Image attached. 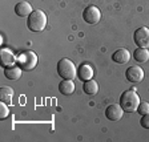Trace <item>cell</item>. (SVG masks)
<instances>
[{
	"instance_id": "cell-1",
	"label": "cell",
	"mask_w": 149,
	"mask_h": 142,
	"mask_svg": "<svg viewBox=\"0 0 149 142\" xmlns=\"http://www.w3.org/2000/svg\"><path fill=\"white\" fill-rule=\"evenodd\" d=\"M140 96H137V93L134 90H125L123 94L120 96V106L123 108V110L127 113H133L137 112L140 105Z\"/></svg>"
},
{
	"instance_id": "cell-2",
	"label": "cell",
	"mask_w": 149,
	"mask_h": 142,
	"mask_svg": "<svg viewBox=\"0 0 149 142\" xmlns=\"http://www.w3.org/2000/svg\"><path fill=\"white\" fill-rule=\"evenodd\" d=\"M27 27L32 32H41L47 27V15L41 9H36L27 19Z\"/></svg>"
},
{
	"instance_id": "cell-3",
	"label": "cell",
	"mask_w": 149,
	"mask_h": 142,
	"mask_svg": "<svg viewBox=\"0 0 149 142\" xmlns=\"http://www.w3.org/2000/svg\"><path fill=\"white\" fill-rule=\"evenodd\" d=\"M57 74L63 80H73L77 76L76 65L69 59H61L57 62Z\"/></svg>"
},
{
	"instance_id": "cell-4",
	"label": "cell",
	"mask_w": 149,
	"mask_h": 142,
	"mask_svg": "<svg viewBox=\"0 0 149 142\" xmlns=\"http://www.w3.org/2000/svg\"><path fill=\"white\" fill-rule=\"evenodd\" d=\"M16 64L20 66L24 72H29L36 68L37 65V56L33 51H25L17 56Z\"/></svg>"
},
{
	"instance_id": "cell-5",
	"label": "cell",
	"mask_w": 149,
	"mask_h": 142,
	"mask_svg": "<svg viewBox=\"0 0 149 142\" xmlns=\"http://www.w3.org/2000/svg\"><path fill=\"white\" fill-rule=\"evenodd\" d=\"M133 41L139 48H149V28L140 27L133 33Z\"/></svg>"
},
{
	"instance_id": "cell-6",
	"label": "cell",
	"mask_w": 149,
	"mask_h": 142,
	"mask_svg": "<svg viewBox=\"0 0 149 142\" xmlns=\"http://www.w3.org/2000/svg\"><path fill=\"white\" fill-rule=\"evenodd\" d=\"M83 19L88 24H97L100 21V19H101V12H100V9L97 7L89 6L83 11Z\"/></svg>"
},
{
	"instance_id": "cell-7",
	"label": "cell",
	"mask_w": 149,
	"mask_h": 142,
	"mask_svg": "<svg viewBox=\"0 0 149 142\" xmlns=\"http://www.w3.org/2000/svg\"><path fill=\"white\" fill-rule=\"evenodd\" d=\"M125 77L129 82L133 84H139L144 80V71L137 65H133V66H129L125 72Z\"/></svg>"
},
{
	"instance_id": "cell-8",
	"label": "cell",
	"mask_w": 149,
	"mask_h": 142,
	"mask_svg": "<svg viewBox=\"0 0 149 142\" xmlns=\"http://www.w3.org/2000/svg\"><path fill=\"white\" fill-rule=\"evenodd\" d=\"M123 114H124V110L120 106V104H112L107 108L105 110V116L108 120L111 121H118L123 118Z\"/></svg>"
},
{
	"instance_id": "cell-9",
	"label": "cell",
	"mask_w": 149,
	"mask_h": 142,
	"mask_svg": "<svg viewBox=\"0 0 149 142\" xmlns=\"http://www.w3.org/2000/svg\"><path fill=\"white\" fill-rule=\"evenodd\" d=\"M0 61H1V66L7 68V66H11V65H15L17 61V57L13 55L12 51L3 48L0 51Z\"/></svg>"
},
{
	"instance_id": "cell-10",
	"label": "cell",
	"mask_w": 149,
	"mask_h": 142,
	"mask_svg": "<svg viewBox=\"0 0 149 142\" xmlns=\"http://www.w3.org/2000/svg\"><path fill=\"white\" fill-rule=\"evenodd\" d=\"M77 77H79V80L84 81V82L88 81V80H92L93 68L89 64H87V62H83V64L77 68Z\"/></svg>"
},
{
	"instance_id": "cell-11",
	"label": "cell",
	"mask_w": 149,
	"mask_h": 142,
	"mask_svg": "<svg viewBox=\"0 0 149 142\" xmlns=\"http://www.w3.org/2000/svg\"><path fill=\"white\" fill-rule=\"evenodd\" d=\"M112 60L116 62V64H127L130 60V53L128 49L125 48H118L113 55H112Z\"/></svg>"
},
{
	"instance_id": "cell-12",
	"label": "cell",
	"mask_w": 149,
	"mask_h": 142,
	"mask_svg": "<svg viewBox=\"0 0 149 142\" xmlns=\"http://www.w3.org/2000/svg\"><path fill=\"white\" fill-rule=\"evenodd\" d=\"M32 12H33V9H32L31 4L28 1H20V3H17L15 6V13L19 17H27Z\"/></svg>"
},
{
	"instance_id": "cell-13",
	"label": "cell",
	"mask_w": 149,
	"mask_h": 142,
	"mask_svg": "<svg viewBox=\"0 0 149 142\" xmlns=\"http://www.w3.org/2000/svg\"><path fill=\"white\" fill-rule=\"evenodd\" d=\"M22 74H23V69L19 65H11V66L4 68V76L8 80H19L22 77Z\"/></svg>"
},
{
	"instance_id": "cell-14",
	"label": "cell",
	"mask_w": 149,
	"mask_h": 142,
	"mask_svg": "<svg viewBox=\"0 0 149 142\" xmlns=\"http://www.w3.org/2000/svg\"><path fill=\"white\" fill-rule=\"evenodd\" d=\"M59 92L64 96H69L74 92V84L72 80H63L59 84Z\"/></svg>"
},
{
	"instance_id": "cell-15",
	"label": "cell",
	"mask_w": 149,
	"mask_h": 142,
	"mask_svg": "<svg viewBox=\"0 0 149 142\" xmlns=\"http://www.w3.org/2000/svg\"><path fill=\"white\" fill-rule=\"evenodd\" d=\"M133 59L136 60L137 62L143 64V62H146L149 60V51L148 48H139L133 52Z\"/></svg>"
},
{
	"instance_id": "cell-16",
	"label": "cell",
	"mask_w": 149,
	"mask_h": 142,
	"mask_svg": "<svg viewBox=\"0 0 149 142\" xmlns=\"http://www.w3.org/2000/svg\"><path fill=\"white\" fill-rule=\"evenodd\" d=\"M83 90L87 93L88 96H95V94L99 92V84H97V81H95V80H88L84 82Z\"/></svg>"
},
{
	"instance_id": "cell-17",
	"label": "cell",
	"mask_w": 149,
	"mask_h": 142,
	"mask_svg": "<svg viewBox=\"0 0 149 142\" xmlns=\"http://www.w3.org/2000/svg\"><path fill=\"white\" fill-rule=\"evenodd\" d=\"M12 97H13V90L8 87H3L0 89V101L9 105L12 102Z\"/></svg>"
},
{
	"instance_id": "cell-18",
	"label": "cell",
	"mask_w": 149,
	"mask_h": 142,
	"mask_svg": "<svg viewBox=\"0 0 149 142\" xmlns=\"http://www.w3.org/2000/svg\"><path fill=\"white\" fill-rule=\"evenodd\" d=\"M8 114H9L8 105L4 104V102H1V104H0V118H1V120H6V118L8 117Z\"/></svg>"
},
{
	"instance_id": "cell-19",
	"label": "cell",
	"mask_w": 149,
	"mask_h": 142,
	"mask_svg": "<svg viewBox=\"0 0 149 142\" xmlns=\"http://www.w3.org/2000/svg\"><path fill=\"white\" fill-rule=\"evenodd\" d=\"M137 112H139L141 116H144V114H146V113H149V102H140Z\"/></svg>"
},
{
	"instance_id": "cell-20",
	"label": "cell",
	"mask_w": 149,
	"mask_h": 142,
	"mask_svg": "<svg viewBox=\"0 0 149 142\" xmlns=\"http://www.w3.org/2000/svg\"><path fill=\"white\" fill-rule=\"evenodd\" d=\"M140 125L144 127V129H149V113L144 114L140 120Z\"/></svg>"
}]
</instances>
